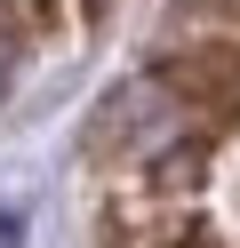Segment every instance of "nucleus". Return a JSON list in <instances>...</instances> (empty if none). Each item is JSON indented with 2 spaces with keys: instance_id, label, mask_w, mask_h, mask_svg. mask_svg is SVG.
I'll return each instance as SVG.
<instances>
[{
  "instance_id": "3",
  "label": "nucleus",
  "mask_w": 240,
  "mask_h": 248,
  "mask_svg": "<svg viewBox=\"0 0 240 248\" xmlns=\"http://www.w3.org/2000/svg\"><path fill=\"white\" fill-rule=\"evenodd\" d=\"M184 24H216V32H240V0H176Z\"/></svg>"
},
{
  "instance_id": "2",
  "label": "nucleus",
  "mask_w": 240,
  "mask_h": 248,
  "mask_svg": "<svg viewBox=\"0 0 240 248\" xmlns=\"http://www.w3.org/2000/svg\"><path fill=\"white\" fill-rule=\"evenodd\" d=\"M16 56H24V8L0 0V96H8V80H16Z\"/></svg>"
},
{
  "instance_id": "1",
  "label": "nucleus",
  "mask_w": 240,
  "mask_h": 248,
  "mask_svg": "<svg viewBox=\"0 0 240 248\" xmlns=\"http://www.w3.org/2000/svg\"><path fill=\"white\" fill-rule=\"evenodd\" d=\"M160 88H168L176 104H192V112L232 120V112H240V48H232V40H200V48H176L168 64H160Z\"/></svg>"
}]
</instances>
